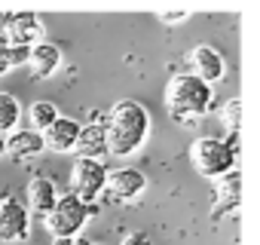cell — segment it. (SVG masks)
<instances>
[{"instance_id": "cell-13", "label": "cell", "mask_w": 260, "mask_h": 245, "mask_svg": "<svg viewBox=\"0 0 260 245\" xmlns=\"http://www.w3.org/2000/svg\"><path fill=\"white\" fill-rule=\"evenodd\" d=\"M64 65V55L61 49L52 43V40H40L31 46V55H28V68L37 80H49L52 74H58V68Z\"/></svg>"}, {"instance_id": "cell-10", "label": "cell", "mask_w": 260, "mask_h": 245, "mask_svg": "<svg viewBox=\"0 0 260 245\" xmlns=\"http://www.w3.org/2000/svg\"><path fill=\"white\" fill-rule=\"evenodd\" d=\"M239 202H242V172H239V169H233V172H226L223 178H217V193H214L211 218H214V221H220L223 215L239 211Z\"/></svg>"}, {"instance_id": "cell-9", "label": "cell", "mask_w": 260, "mask_h": 245, "mask_svg": "<svg viewBox=\"0 0 260 245\" xmlns=\"http://www.w3.org/2000/svg\"><path fill=\"white\" fill-rule=\"evenodd\" d=\"M190 74H196L199 80H205L208 86H214V83H220L226 77V62H223V55L214 46L199 43L190 52Z\"/></svg>"}, {"instance_id": "cell-14", "label": "cell", "mask_w": 260, "mask_h": 245, "mask_svg": "<svg viewBox=\"0 0 260 245\" xmlns=\"http://www.w3.org/2000/svg\"><path fill=\"white\" fill-rule=\"evenodd\" d=\"M7 157H13L16 163H25V160H34V157H40L43 150H46V144H43V135L37 132V129H16V132H10L7 138Z\"/></svg>"}, {"instance_id": "cell-19", "label": "cell", "mask_w": 260, "mask_h": 245, "mask_svg": "<svg viewBox=\"0 0 260 245\" xmlns=\"http://www.w3.org/2000/svg\"><path fill=\"white\" fill-rule=\"evenodd\" d=\"M28 55H31L28 46H7V62H10V68H22V65H28Z\"/></svg>"}, {"instance_id": "cell-18", "label": "cell", "mask_w": 260, "mask_h": 245, "mask_svg": "<svg viewBox=\"0 0 260 245\" xmlns=\"http://www.w3.org/2000/svg\"><path fill=\"white\" fill-rule=\"evenodd\" d=\"M220 122H223L226 132H239V126H242V101H239V98H230V101L223 104Z\"/></svg>"}, {"instance_id": "cell-7", "label": "cell", "mask_w": 260, "mask_h": 245, "mask_svg": "<svg viewBox=\"0 0 260 245\" xmlns=\"http://www.w3.org/2000/svg\"><path fill=\"white\" fill-rule=\"evenodd\" d=\"M28 236H31V211L16 196H4V202H0V245L28 242Z\"/></svg>"}, {"instance_id": "cell-25", "label": "cell", "mask_w": 260, "mask_h": 245, "mask_svg": "<svg viewBox=\"0 0 260 245\" xmlns=\"http://www.w3.org/2000/svg\"><path fill=\"white\" fill-rule=\"evenodd\" d=\"M0 202H4V196H0Z\"/></svg>"}, {"instance_id": "cell-24", "label": "cell", "mask_w": 260, "mask_h": 245, "mask_svg": "<svg viewBox=\"0 0 260 245\" xmlns=\"http://www.w3.org/2000/svg\"><path fill=\"white\" fill-rule=\"evenodd\" d=\"M74 245H101V242H74Z\"/></svg>"}, {"instance_id": "cell-16", "label": "cell", "mask_w": 260, "mask_h": 245, "mask_svg": "<svg viewBox=\"0 0 260 245\" xmlns=\"http://www.w3.org/2000/svg\"><path fill=\"white\" fill-rule=\"evenodd\" d=\"M22 122V101L13 92H0V135H10Z\"/></svg>"}, {"instance_id": "cell-21", "label": "cell", "mask_w": 260, "mask_h": 245, "mask_svg": "<svg viewBox=\"0 0 260 245\" xmlns=\"http://www.w3.org/2000/svg\"><path fill=\"white\" fill-rule=\"evenodd\" d=\"M122 245H153V242H150L147 233H128V236L122 239Z\"/></svg>"}, {"instance_id": "cell-11", "label": "cell", "mask_w": 260, "mask_h": 245, "mask_svg": "<svg viewBox=\"0 0 260 245\" xmlns=\"http://www.w3.org/2000/svg\"><path fill=\"white\" fill-rule=\"evenodd\" d=\"M80 126H83V122L74 119V116H58L49 129L40 132V135H43V144H46L49 150H55V154H74Z\"/></svg>"}, {"instance_id": "cell-3", "label": "cell", "mask_w": 260, "mask_h": 245, "mask_svg": "<svg viewBox=\"0 0 260 245\" xmlns=\"http://www.w3.org/2000/svg\"><path fill=\"white\" fill-rule=\"evenodd\" d=\"M190 163L193 169L202 175V178H223L226 172L239 169V150L230 147L223 138H214V135H202L193 141L190 147Z\"/></svg>"}, {"instance_id": "cell-8", "label": "cell", "mask_w": 260, "mask_h": 245, "mask_svg": "<svg viewBox=\"0 0 260 245\" xmlns=\"http://www.w3.org/2000/svg\"><path fill=\"white\" fill-rule=\"evenodd\" d=\"M147 190V175L132 169V166H122V169H113L107 172V184H104V193L116 202H135L141 193Z\"/></svg>"}, {"instance_id": "cell-2", "label": "cell", "mask_w": 260, "mask_h": 245, "mask_svg": "<svg viewBox=\"0 0 260 245\" xmlns=\"http://www.w3.org/2000/svg\"><path fill=\"white\" fill-rule=\"evenodd\" d=\"M214 107V86L199 80L196 74H172L166 86V110L181 126H196V119L211 113Z\"/></svg>"}, {"instance_id": "cell-4", "label": "cell", "mask_w": 260, "mask_h": 245, "mask_svg": "<svg viewBox=\"0 0 260 245\" xmlns=\"http://www.w3.org/2000/svg\"><path fill=\"white\" fill-rule=\"evenodd\" d=\"M95 215V205H86L80 202L71 190L68 193H58V202L52 205V211L43 218L46 221V230L52 233V239H71L89 224V218Z\"/></svg>"}, {"instance_id": "cell-17", "label": "cell", "mask_w": 260, "mask_h": 245, "mask_svg": "<svg viewBox=\"0 0 260 245\" xmlns=\"http://www.w3.org/2000/svg\"><path fill=\"white\" fill-rule=\"evenodd\" d=\"M58 116H61V113H58V107H55L52 101H43V98H37V101L28 107V122H31V129H37V132L49 129Z\"/></svg>"}, {"instance_id": "cell-12", "label": "cell", "mask_w": 260, "mask_h": 245, "mask_svg": "<svg viewBox=\"0 0 260 245\" xmlns=\"http://www.w3.org/2000/svg\"><path fill=\"white\" fill-rule=\"evenodd\" d=\"M74 154L80 160H104L107 157V132H104V119L101 122H83L80 135H77V147Z\"/></svg>"}, {"instance_id": "cell-23", "label": "cell", "mask_w": 260, "mask_h": 245, "mask_svg": "<svg viewBox=\"0 0 260 245\" xmlns=\"http://www.w3.org/2000/svg\"><path fill=\"white\" fill-rule=\"evenodd\" d=\"M0 157H7V141H4V135H0Z\"/></svg>"}, {"instance_id": "cell-1", "label": "cell", "mask_w": 260, "mask_h": 245, "mask_svg": "<svg viewBox=\"0 0 260 245\" xmlns=\"http://www.w3.org/2000/svg\"><path fill=\"white\" fill-rule=\"evenodd\" d=\"M104 132H107V154L132 157L144 147V141L150 135V113L141 101L122 98L107 110Z\"/></svg>"}, {"instance_id": "cell-5", "label": "cell", "mask_w": 260, "mask_h": 245, "mask_svg": "<svg viewBox=\"0 0 260 245\" xmlns=\"http://www.w3.org/2000/svg\"><path fill=\"white\" fill-rule=\"evenodd\" d=\"M46 34L37 13H0V43L4 46H34Z\"/></svg>"}, {"instance_id": "cell-20", "label": "cell", "mask_w": 260, "mask_h": 245, "mask_svg": "<svg viewBox=\"0 0 260 245\" xmlns=\"http://www.w3.org/2000/svg\"><path fill=\"white\" fill-rule=\"evenodd\" d=\"M190 13L187 10H175V13H159V22L162 25H178V22H187Z\"/></svg>"}, {"instance_id": "cell-6", "label": "cell", "mask_w": 260, "mask_h": 245, "mask_svg": "<svg viewBox=\"0 0 260 245\" xmlns=\"http://www.w3.org/2000/svg\"><path fill=\"white\" fill-rule=\"evenodd\" d=\"M104 184H107V169L104 163L98 160H80L74 163L71 169V193L86 202V205H95L101 196H104Z\"/></svg>"}, {"instance_id": "cell-22", "label": "cell", "mask_w": 260, "mask_h": 245, "mask_svg": "<svg viewBox=\"0 0 260 245\" xmlns=\"http://www.w3.org/2000/svg\"><path fill=\"white\" fill-rule=\"evenodd\" d=\"M13 68H10V62H7V46L4 43H0V77H4V74H10Z\"/></svg>"}, {"instance_id": "cell-15", "label": "cell", "mask_w": 260, "mask_h": 245, "mask_svg": "<svg viewBox=\"0 0 260 245\" xmlns=\"http://www.w3.org/2000/svg\"><path fill=\"white\" fill-rule=\"evenodd\" d=\"M55 202H58V187H55V181L46 178V175H34V178L28 181V205H25V208H28L34 218H46Z\"/></svg>"}]
</instances>
